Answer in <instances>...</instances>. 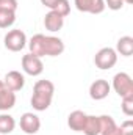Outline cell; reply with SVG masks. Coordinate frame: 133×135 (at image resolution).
Segmentation results:
<instances>
[{
  "instance_id": "obj_25",
  "label": "cell",
  "mask_w": 133,
  "mask_h": 135,
  "mask_svg": "<svg viewBox=\"0 0 133 135\" xmlns=\"http://www.w3.org/2000/svg\"><path fill=\"white\" fill-rule=\"evenodd\" d=\"M124 3H129L130 5V3H133V0H124Z\"/></svg>"
},
{
  "instance_id": "obj_17",
  "label": "cell",
  "mask_w": 133,
  "mask_h": 135,
  "mask_svg": "<svg viewBox=\"0 0 133 135\" xmlns=\"http://www.w3.org/2000/svg\"><path fill=\"white\" fill-rule=\"evenodd\" d=\"M16 22V11L0 9V28H8Z\"/></svg>"
},
{
  "instance_id": "obj_15",
  "label": "cell",
  "mask_w": 133,
  "mask_h": 135,
  "mask_svg": "<svg viewBox=\"0 0 133 135\" xmlns=\"http://www.w3.org/2000/svg\"><path fill=\"white\" fill-rule=\"evenodd\" d=\"M116 52H119L122 57H130L133 54V38L132 36L119 38V41L116 44Z\"/></svg>"
},
{
  "instance_id": "obj_14",
  "label": "cell",
  "mask_w": 133,
  "mask_h": 135,
  "mask_svg": "<svg viewBox=\"0 0 133 135\" xmlns=\"http://www.w3.org/2000/svg\"><path fill=\"white\" fill-rule=\"evenodd\" d=\"M81 132L85 135H100V119H99V116L88 115Z\"/></svg>"
},
{
  "instance_id": "obj_8",
  "label": "cell",
  "mask_w": 133,
  "mask_h": 135,
  "mask_svg": "<svg viewBox=\"0 0 133 135\" xmlns=\"http://www.w3.org/2000/svg\"><path fill=\"white\" fill-rule=\"evenodd\" d=\"M75 8L81 13H89V14H100L105 9V2L103 0H74Z\"/></svg>"
},
{
  "instance_id": "obj_24",
  "label": "cell",
  "mask_w": 133,
  "mask_h": 135,
  "mask_svg": "<svg viewBox=\"0 0 133 135\" xmlns=\"http://www.w3.org/2000/svg\"><path fill=\"white\" fill-rule=\"evenodd\" d=\"M57 2H58V0H41V3H42L44 6L50 8V9H53V6L57 5Z\"/></svg>"
},
{
  "instance_id": "obj_4",
  "label": "cell",
  "mask_w": 133,
  "mask_h": 135,
  "mask_svg": "<svg viewBox=\"0 0 133 135\" xmlns=\"http://www.w3.org/2000/svg\"><path fill=\"white\" fill-rule=\"evenodd\" d=\"M117 63V52L111 47H103L94 57V65L99 69H111Z\"/></svg>"
},
{
  "instance_id": "obj_13",
  "label": "cell",
  "mask_w": 133,
  "mask_h": 135,
  "mask_svg": "<svg viewBox=\"0 0 133 135\" xmlns=\"http://www.w3.org/2000/svg\"><path fill=\"white\" fill-rule=\"evenodd\" d=\"M86 113L81 112V110H74L69 116H67V126L75 131V132H81L83 131V126H85V121H86Z\"/></svg>"
},
{
  "instance_id": "obj_5",
  "label": "cell",
  "mask_w": 133,
  "mask_h": 135,
  "mask_svg": "<svg viewBox=\"0 0 133 135\" xmlns=\"http://www.w3.org/2000/svg\"><path fill=\"white\" fill-rule=\"evenodd\" d=\"M113 88H114V91H116L121 98H125V96L133 94L132 77H130L127 72H117V74L113 77Z\"/></svg>"
},
{
  "instance_id": "obj_18",
  "label": "cell",
  "mask_w": 133,
  "mask_h": 135,
  "mask_svg": "<svg viewBox=\"0 0 133 135\" xmlns=\"http://www.w3.org/2000/svg\"><path fill=\"white\" fill-rule=\"evenodd\" d=\"M52 11L58 13V14L63 16V17L69 16V13H70V3H69V0H58Z\"/></svg>"
},
{
  "instance_id": "obj_7",
  "label": "cell",
  "mask_w": 133,
  "mask_h": 135,
  "mask_svg": "<svg viewBox=\"0 0 133 135\" xmlns=\"http://www.w3.org/2000/svg\"><path fill=\"white\" fill-rule=\"evenodd\" d=\"M21 129L22 132L27 135H34L38 134V131L41 129V119L38 115H34L32 112H27L21 116Z\"/></svg>"
},
{
  "instance_id": "obj_6",
  "label": "cell",
  "mask_w": 133,
  "mask_h": 135,
  "mask_svg": "<svg viewBox=\"0 0 133 135\" xmlns=\"http://www.w3.org/2000/svg\"><path fill=\"white\" fill-rule=\"evenodd\" d=\"M22 69L25 74L32 75V77H38L42 74L44 71V65L41 61L39 57H36L33 54H27L22 57Z\"/></svg>"
},
{
  "instance_id": "obj_3",
  "label": "cell",
  "mask_w": 133,
  "mask_h": 135,
  "mask_svg": "<svg viewBox=\"0 0 133 135\" xmlns=\"http://www.w3.org/2000/svg\"><path fill=\"white\" fill-rule=\"evenodd\" d=\"M5 47L11 52H21L27 46V36L22 30H9L3 38Z\"/></svg>"
},
{
  "instance_id": "obj_1",
  "label": "cell",
  "mask_w": 133,
  "mask_h": 135,
  "mask_svg": "<svg viewBox=\"0 0 133 135\" xmlns=\"http://www.w3.org/2000/svg\"><path fill=\"white\" fill-rule=\"evenodd\" d=\"M30 54L36 57H58L64 52V42L57 36H45L42 33L34 35L28 42Z\"/></svg>"
},
{
  "instance_id": "obj_9",
  "label": "cell",
  "mask_w": 133,
  "mask_h": 135,
  "mask_svg": "<svg viewBox=\"0 0 133 135\" xmlns=\"http://www.w3.org/2000/svg\"><path fill=\"white\" fill-rule=\"evenodd\" d=\"M110 90H111V85L106 80L99 79V80H94L91 83V86H89V96L94 101H102V99H105L110 94Z\"/></svg>"
},
{
  "instance_id": "obj_10",
  "label": "cell",
  "mask_w": 133,
  "mask_h": 135,
  "mask_svg": "<svg viewBox=\"0 0 133 135\" xmlns=\"http://www.w3.org/2000/svg\"><path fill=\"white\" fill-rule=\"evenodd\" d=\"M3 83L6 85L8 90H11L13 93H16V91H21V90L24 88V85H25V77H24V74H21L19 71H9V72H6V75H5V79H3Z\"/></svg>"
},
{
  "instance_id": "obj_22",
  "label": "cell",
  "mask_w": 133,
  "mask_h": 135,
  "mask_svg": "<svg viewBox=\"0 0 133 135\" xmlns=\"http://www.w3.org/2000/svg\"><path fill=\"white\" fill-rule=\"evenodd\" d=\"M119 129H121L122 135H133V121L132 119L124 121V123L119 126Z\"/></svg>"
},
{
  "instance_id": "obj_23",
  "label": "cell",
  "mask_w": 133,
  "mask_h": 135,
  "mask_svg": "<svg viewBox=\"0 0 133 135\" xmlns=\"http://www.w3.org/2000/svg\"><path fill=\"white\" fill-rule=\"evenodd\" d=\"M100 135H122V132H121L119 126H113V127H110V129L100 132Z\"/></svg>"
},
{
  "instance_id": "obj_16",
  "label": "cell",
  "mask_w": 133,
  "mask_h": 135,
  "mask_svg": "<svg viewBox=\"0 0 133 135\" xmlns=\"http://www.w3.org/2000/svg\"><path fill=\"white\" fill-rule=\"evenodd\" d=\"M16 127V121L11 115L8 113H2L0 115V134L2 135H6V134H11Z\"/></svg>"
},
{
  "instance_id": "obj_19",
  "label": "cell",
  "mask_w": 133,
  "mask_h": 135,
  "mask_svg": "<svg viewBox=\"0 0 133 135\" xmlns=\"http://www.w3.org/2000/svg\"><path fill=\"white\" fill-rule=\"evenodd\" d=\"M121 108H122L124 115H127V116H132V115H133V94H130V96H125V98H122V104H121Z\"/></svg>"
},
{
  "instance_id": "obj_12",
  "label": "cell",
  "mask_w": 133,
  "mask_h": 135,
  "mask_svg": "<svg viewBox=\"0 0 133 135\" xmlns=\"http://www.w3.org/2000/svg\"><path fill=\"white\" fill-rule=\"evenodd\" d=\"M63 25H64V17L60 16L58 13H55V11L50 9V11L44 16V27H45L49 32L55 33V32L61 30Z\"/></svg>"
},
{
  "instance_id": "obj_11",
  "label": "cell",
  "mask_w": 133,
  "mask_h": 135,
  "mask_svg": "<svg viewBox=\"0 0 133 135\" xmlns=\"http://www.w3.org/2000/svg\"><path fill=\"white\" fill-rule=\"evenodd\" d=\"M16 104V94L6 88L3 80H0V112L11 110Z\"/></svg>"
},
{
  "instance_id": "obj_2",
  "label": "cell",
  "mask_w": 133,
  "mask_h": 135,
  "mask_svg": "<svg viewBox=\"0 0 133 135\" xmlns=\"http://www.w3.org/2000/svg\"><path fill=\"white\" fill-rule=\"evenodd\" d=\"M55 93V85L50 80H38L33 86L32 107L36 112H44L50 107Z\"/></svg>"
},
{
  "instance_id": "obj_21",
  "label": "cell",
  "mask_w": 133,
  "mask_h": 135,
  "mask_svg": "<svg viewBox=\"0 0 133 135\" xmlns=\"http://www.w3.org/2000/svg\"><path fill=\"white\" fill-rule=\"evenodd\" d=\"M103 2H105V6H108L113 11H119L124 6V0H103Z\"/></svg>"
},
{
  "instance_id": "obj_20",
  "label": "cell",
  "mask_w": 133,
  "mask_h": 135,
  "mask_svg": "<svg viewBox=\"0 0 133 135\" xmlns=\"http://www.w3.org/2000/svg\"><path fill=\"white\" fill-rule=\"evenodd\" d=\"M0 9L16 11L17 9V0H0Z\"/></svg>"
}]
</instances>
